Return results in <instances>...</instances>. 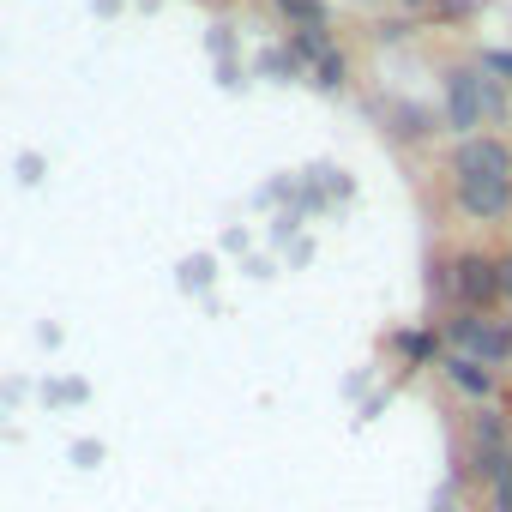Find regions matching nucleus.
<instances>
[{"label":"nucleus","mask_w":512,"mask_h":512,"mask_svg":"<svg viewBox=\"0 0 512 512\" xmlns=\"http://www.w3.org/2000/svg\"><path fill=\"white\" fill-rule=\"evenodd\" d=\"M446 338H452V350H464V356H476V362H488V368H506V362H512V320L458 308V314L446 320Z\"/></svg>","instance_id":"1"},{"label":"nucleus","mask_w":512,"mask_h":512,"mask_svg":"<svg viewBox=\"0 0 512 512\" xmlns=\"http://www.w3.org/2000/svg\"><path fill=\"white\" fill-rule=\"evenodd\" d=\"M482 109H500L494 79H482V73H470V67H452V73H446V121L470 139V127L482 121Z\"/></svg>","instance_id":"2"},{"label":"nucleus","mask_w":512,"mask_h":512,"mask_svg":"<svg viewBox=\"0 0 512 512\" xmlns=\"http://www.w3.org/2000/svg\"><path fill=\"white\" fill-rule=\"evenodd\" d=\"M446 169L452 175H476V181H512V145L494 139V133H470L446 151Z\"/></svg>","instance_id":"3"},{"label":"nucleus","mask_w":512,"mask_h":512,"mask_svg":"<svg viewBox=\"0 0 512 512\" xmlns=\"http://www.w3.org/2000/svg\"><path fill=\"white\" fill-rule=\"evenodd\" d=\"M452 278V296H458V308H470V314H488V302L500 296V266L488 260V253H476V247H464L458 260L446 266Z\"/></svg>","instance_id":"4"},{"label":"nucleus","mask_w":512,"mask_h":512,"mask_svg":"<svg viewBox=\"0 0 512 512\" xmlns=\"http://www.w3.org/2000/svg\"><path fill=\"white\" fill-rule=\"evenodd\" d=\"M452 205H458L470 223H506V217H512V181L452 175Z\"/></svg>","instance_id":"5"},{"label":"nucleus","mask_w":512,"mask_h":512,"mask_svg":"<svg viewBox=\"0 0 512 512\" xmlns=\"http://www.w3.org/2000/svg\"><path fill=\"white\" fill-rule=\"evenodd\" d=\"M440 368H446V380H452L458 392H470V398H494V374H488V362H476V356L452 350Z\"/></svg>","instance_id":"6"},{"label":"nucleus","mask_w":512,"mask_h":512,"mask_svg":"<svg viewBox=\"0 0 512 512\" xmlns=\"http://www.w3.org/2000/svg\"><path fill=\"white\" fill-rule=\"evenodd\" d=\"M278 7H284V13H290L296 25H308V31L320 25V0H278Z\"/></svg>","instance_id":"7"},{"label":"nucleus","mask_w":512,"mask_h":512,"mask_svg":"<svg viewBox=\"0 0 512 512\" xmlns=\"http://www.w3.org/2000/svg\"><path fill=\"white\" fill-rule=\"evenodd\" d=\"M482 67H488L494 79H506V85H512V49H488V61H482Z\"/></svg>","instance_id":"8"},{"label":"nucleus","mask_w":512,"mask_h":512,"mask_svg":"<svg viewBox=\"0 0 512 512\" xmlns=\"http://www.w3.org/2000/svg\"><path fill=\"white\" fill-rule=\"evenodd\" d=\"M494 512H512V470L494 482Z\"/></svg>","instance_id":"9"},{"label":"nucleus","mask_w":512,"mask_h":512,"mask_svg":"<svg viewBox=\"0 0 512 512\" xmlns=\"http://www.w3.org/2000/svg\"><path fill=\"white\" fill-rule=\"evenodd\" d=\"M494 266H500V296L512 302V253H500V260H494Z\"/></svg>","instance_id":"10"},{"label":"nucleus","mask_w":512,"mask_h":512,"mask_svg":"<svg viewBox=\"0 0 512 512\" xmlns=\"http://www.w3.org/2000/svg\"><path fill=\"white\" fill-rule=\"evenodd\" d=\"M404 7H422V0H404Z\"/></svg>","instance_id":"11"}]
</instances>
